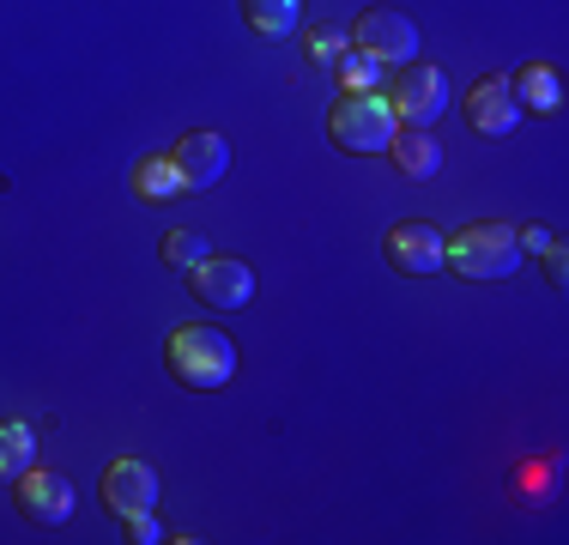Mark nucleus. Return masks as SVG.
<instances>
[{
	"label": "nucleus",
	"mask_w": 569,
	"mask_h": 545,
	"mask_svg": "<svg viewBox=\"0 0 569 545\" xmlns=\"http://www.w3.org/2000/svg\"><path fill=\"white\" fill-rule=\"evenodd\" d=\"M400 133V116L382 91H346L340 103L328 109V140L351 158H382Z\"/></svg>",
	"instance_id": "obj_1"
},
{
	"label": "nucleus",
	"mask_w": 569,
	"mask_h": 545,
	"mask_svg": "<svg viewBox=\"0 0 569 545\" xmlns=\"http://www.w3.org/2000/svg\"><path fill=\"white\" fill-rule=\"evenodd\" d=\"M521 261H527L521 237H515V225H503V218H472L467 230L449 237V267L460 279H509Z\"/></svg>",
	"instance_id": "obj_2"
},
{
	"label": "nucleus",
	"mask_w": 569,
	"mask_h": 545,
	"mask_svg": "<svg viewBox=\"0 0 569 545\" xmlns=\"http://www.w3.org/2000/svg\"><path fill=\"white\" fill-rule=\"evenodd\" d=\"M170 376L194 394H212L237 376V346L219 327H176L170 334Z\"/></svg>",
	"instance_id": "obj_3"
},
{
	"label": "nucleus",
	"mask_w": 569,
	"mask_h": 545,
	"mask_svg": "<svg viewBox=\"0 0 569 545\" xmlns=\"http://www.w3.org/2000/svg\"><path fill=\"white\" fill-rule=\"evenodd\" d=\"M351 49L376 54L382 67H406L418 54V24L395 7H370L358 24H351Z\"/></svg>",
	"instance_id": "obj_4"
},
{
	"label": "nucleus",
	"mask_w": 569,
	"mask_h": 545,
	"mask_svg": "<svg viewBox=\"0 0 569 545\" xmlns=\"http://www.w3.org/2000/svg\"><path fill=\"white\" fill-rule=\"evenodd\" d=\"M388 103H395V116L406 121V128H430V121L449 109V73H442V67L406 61L400 79H395V91H388Z\"/></svg>",
	"instance_id": "obj_5"
},
{
	"label": "nucleus",
	"mask_w": 569,
	"mask_h": 545,
	"mask_svg": "<svg viewBox=\"0 0 569 545\" xmlns=\"http://www.w3.org/2000/svg\"><path fill=\"white\" fill-rule=\"evenodd\" d=\"M382 255H388V267L425 279V272H442V267H449V237H442L430 218H406V225H395V230L382 237Z\"/></svg>",
	"instance_id": "obj_6"
},
{
	"label": "nucleus",
	"mask_w": 569,
	"mask_h": 545,
	"mask_svg": "<svg viewBox=\"0 0 569 545\" xmlns=\"http://www.w3.org/2000/svg\"><path fill=\"white\" fill-rule=\"evenodd\" d=\"M170 164H176V176H182L188 195H207V188L230 170V140L212 133V128H188L182 140L170 146Z\"/></svg>",
	"instance_id": "obj_7"
},
{
	"label": "nucleus",
	"mask_w": 569,
	"mask_h": 545,
	"mask_svg": "<svg viewBox=\"0 0 569 545\" xmlns=\"http://www.w3.org/2000/svg\"><path fill=\"white\" fill-rule=\"evenodd\" d=\"M460 109H467L472 133H485V140H503V133H515V121H521V103H515V91H509V73L472 79Z\"/></svg>",
	"instance_id": "obj_8"
},
{
	"label": "nucleus",
	"mask_w": 569,
	"mask_h": 545,
	"mask_svg": "<svg viewBox=\"0 0 569 545\" xmlns=\"http://www.w3.org/2000/svg\"><path fill=\"white\" fill-rule=\"evenodd\" d=\"M188 291L212 309H242L254 297V272L242 261H230V255H207L200 267H188Z\"/></svg>",
	"instance_id": "obj_9"
},
{
	"label": "nucleus",
	"mask_w": 569,
	"mask_h": 545,
	"mask_svg": "<svg viewBox=\"0 0 569 545\" xmlns=\"http://www.w3.org/2000/svg\"><path fill=\"white\" fill-rule=\"evenodd\" d=\"M12 490H19L24 522H37V527H61L67 515H73V485H67L61 473L31 467V473H19V479H12Z\"/></svg>",
	"instance_id": "obj_10"
},
{
	"label": "nucleus",
	"mask_w": 569,
	"mask_h": 545,
	"mask_svg": "<svg viewBox=\"0 0 569 545\" xmlns=\"http://www.w3.org/2000/svg\"><path fill=\"white\" fill-rule=\"evenodd\" d=\"M103 503L128 522V515H140V509H152L158 503V473L146 467V460H116L110 473H103Z\"/></svg>",
	"instance_id": "obj_11"
},
{
	"label": "nucleus",
	"mask_w": 569,
	"mask_h": 545,
	"mask_svg": "<svg viewBox=\"0 0 569 545\" xmlns=\"http://www.w3.org/2000/svg\"><path fill=\"white\" fill-rule=\"evenodd\" d=\"M509 91H515V103H521V116H527V109H533V116H551V109L563 103V79H558V67H546V61L515 67Z\"/></svg>",
	"instance_id": "obj_12"
},
{
	"label": "nucleus",
	"mask_w": 569,
	"mask_h": 545,
	"mask_svg": "<svg viewBox=\"0 0 569 545\" xmlns=\"http://www.w3.org/2000/svg\"><path fill=\"white\" fill-rule=\"evenodd\" d=\"M388 158H395V164H400V176H412V182H425V176H437V170H442V146H437V133H430V128H406V121H400L395 146H388Z\"/></svg>",
	"instance_id": "obj_13"
},
{
	"label": "nucleus",
	"mask_w": 569,
	"mask_h": 545,
	"mask_svg": "<svg viewBox=\"0 0 569 545\" xmlns=\"http://www.w3.org/2000/svg\"><path fill=\"white\" fill-rule=\"evenodd\" d=\"M37 467V430L24 418H0V479H19V473Z\"/></svg>",
	"instance_id": "obj_14"
},
{
	"label": "nucleus",
	"mask_w": 569,
	"mask_h": 545,
	"mask_svg": "<svg viewBox=\"0 0 569 545\" xmlns=\"http://www.w3.org/2000/svg\"><path fill=\"white\" fill-rule=\"evenodd\" d=\"M133 195L146 200V207H164V200H182V176H176L170 158H140L133 164Z\"/></svg>",
	"instance_id": "obj_15"
},
{
	"label": "nucleus",
	"mask_w": 569,
	"mask_h": 545,
	"mask_svg": "<svg viewBox=\"0 0 569 545\" xmlns=\"http://www.w3.org/2000/svg\"><path fill=\"white\" fill-rule=\"evenodd\" d=\"M242 19L261 37H291L297 19H303V0H242Z\"/></svg>",
	"instance_id": "obj_16"
},
{
	"label": "nucleus",
	"mask_w": 569,
	"mask_h": 545,
	"mask_svg": "<svg viewBox=\"0 0 569 545\" xmlns=\"http://www.w3.org/2000/svg\"><path fill=\"white\" fill-rule=\"evenodd\" d=\"M333 73H340V86H346V91H376V86L388 79V67L376 61V54H363V49H340Z\"/></svg>",
	"instance_id": "obj_17"
},
{
	"label": "nucleus",
	"mask_w": 569,
	"mask_h": 545,
	"mask_svg": "<svg viewBox=\"0 0 569 545\" xmlns=\"http://www.w3.org/2000/svg\"><path fill=\"white\" fill-rule=\"evenodd\" d=\"M207 255H212V249H207V237H200V230H170V237H164V261L182 267V272L200 267Z\"/></svg>",
	"instance_id": "obj_18"
},
{
	"label": "nucleus",
	"mask_w": 569,
	"mask_h": 545,
	"mask_svg": "<svg viewBox=\"0 0 569 545\" xmlns=\"http://www.w3.org/2000/svg\"><path fill=\"white\" fill-rule=\"evenodd\" d=\"M303 49H309V61H340V49H351V37H340V31H309Z\"/></svg>",
	"instance_id": "obj_19"
},
{
	"label": "nucleus",
	"mask_w": 569,
	"mask_h": 545,
	"mask_svg": "<svg viewBox=\"0 0 569 545\" xmlns=\"http://www.w3.org/2000/svg\"><path fill=\"white\" fill-rule=\"evenodd\" d=\"M515 237H521V255H546L551 242H558V230L551 225H515Z\"/></svg>",
	"instance_id": "obj_20"
},
{
	"label": "nucleus",
	"mask_w": 569,
	"mask_h": 545,
	"mask_svg": "<svg viewBox=\"0 0 569 545\" xmlns=\"http://www.w3.org/2000/svg\"><path fill=\"white\" fill-rule=\"evenodd\" d=\"M128 539H133V545H158V539H164V527H158V515H152V509L128 515Z\"/></svg>",
	"instance_id": "obj_21"
},
{
	"label": "nucleus",
	"mask_w": 569,
	"mask_h": 545,
	"mask_svg": "<svg viewBox=\"0 0 569 545\" xmlns=\"http://www.w3.org/2000/svg\"><path fill=\"white\" fill-rule=\"evenodd\" d=\"M563 272H569V261H563V242H551V249H546V279H551V285H563Z\"/></svg>",
	"instance_id": "obj_22"
}]
</instances>
